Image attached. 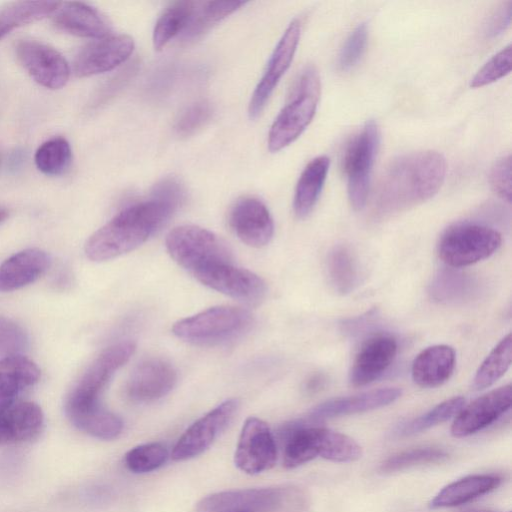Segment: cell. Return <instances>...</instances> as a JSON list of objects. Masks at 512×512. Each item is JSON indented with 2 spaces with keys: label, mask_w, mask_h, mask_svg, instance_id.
<instances>
[{
  "label": "cell",
  "mask_w": 512,
  "mask_h": 512,
  "mask_svg": "<svg viewBox=\"0 0 512 512\" xmlns=\"http://www.w3.org/2000/svg\"><path fill=\"white\" fill-rule=\"evenodd\" d=\"M501 478L494 474H476L456 480L441 489L430 502L433 509L455 507L496 489Z\"/></svg>",
  "instance_id": "484cf974"
},
{
  "label": "cell",
  "mask_w": 512,
  "mask_h": 512,
  "mask_svg": "<svg viewBox=\"0 0 512 512\" xmlns=\"http://www.w3.org/2000/svg\"><path fill=\"white\" fill-rule=\"evenodd\" d=\"M501 243V234L494 228L460 222L444 231L438 243V255L450 267H466L490 257Z\"/></svg>",
  "instance_id": "52a82bcc"
},
{
  "label": "cell",
  "mask_w": 512,
  "mask_h": 512,
  "mask_svg": "<svg viewBox=\"0 0 512 512\" xmlns=\"http://www.w3.org/2000/svg\"><path fill=\"white\" fill-rule=\"evenodd\" d=\"M379 128L374 120L367 121L348 143L343 157L347 193L354 210L365 207L372 167L379 146Z\"/></svg>",
  "instance_id": "ba28073f"
},
{
  "label": "cell",
  "mask_w": 512,
  "mask_h": 512,
  "mask_svg": "<svg viewBox=\"0 0 512 512\" xmlns=\"http://www.w3.org/2000/svg\"><path fill=\"white\" fill-rule=\"evenodd\" d=\"M396 353L397 342L392 336L378 334L370 337L362 344L352 362L350 385L362 387L378 379L392 364Z\"/></svg>",
  "instance_id": "d6986e66"
},
{
  "label": "cell",
  "mask_w": 512,
  "mask_h": 512,
  "mask_svg": "<svg viewBox=\"0 0 512 512\" xmlns=\"http://www.w3.org/2000/svg\"><path fill=\"white\" fill-rule=\"evenodd\" d=\"M151 196L161 199L178 209L185 200V190L175 177H166L155 184Z\"/></svg>",
  "instance_id": "ee69618b"
},
{
  "label": "cell",
  "mask_w": 512,
  "mask_h": 512,
  "mask_svg": "<svg viewBox=\"0 0 512 512\" xmlns=\"http://www.w3.org/2000/svg\"><path fill=\"white\" fill-rule=\"evenodd\" d=\"M301 36V22L292 20L275 46L267 67L255 87L248 105V114L256 119L263 111L280 79L294 58Z\"/></svg>",
  "instance_id": "7c38bea8"
},
{
  "label": "cell",
  "mask_w": 512,
  "mask_h": 512,
  "mask_svg": "<svg viewBox=\"0 0 512 512\" xmlns=\"http://www.w3.org/2000/svg\"><path fill=\"white\" fill-rule=\"evenodd\" d=\"M512 48L507 45L492 56L471 79L472 88L483 87L506 76L511 71Z\"/></svg>",
  "instance_id": "f35d334b"
},
{
  "label": "cell",
  "mask_w": 512,
  "mask_h": 512,
  "mask_svg": "<svg viewBox=\"0 0 512 512\" xmlns=\"http://www.w3.org/2000/svg\"><path fill=\"white\" fill-rule=\"evenodd\" d=\"M36 167L45 175L64 174L72 162V150L69 142L56 137L44 142L34 156Z\"/></svg>",
  "instance_id": "836d02e7"
},
{
  "label": "cell",
  "mask_w": 512,
  "mask_h": 512,
  "mask_svg": "<svg viewBox=\"0 0 512 512\" xmlns=\"http://www.w3.org/2000/svg\"><path fill=\"white\" fill-rule=\"evenodd\" d=\"M131 341L114 344L92 362L73 388L65 403V410L81 409L100 404L99 397L114 375L133 355Z\"/></svg>",
  "instance_id": "9c48e42d"
},
{
  "label": "cell",
  "mask_w": 512,
  "mask_h": 512,
  "mask_svg": "<svg viewBox=\"0 0 512 512\" xmlns=\"http://www.w3.org/2000/svg\"><path fill=\"white\" fill-rule=\"evenodd\" d=\"M39 367L23 355L0 359V412L19 401L20 395L40 379Z\"/></svg>",
  "instance_id": "cb8c5ba5"
},
{
  "label": "cell",
  "mask_w": 512,
  "mask_h": 512,
  "mask_svg": "<svg viewBox=\"0 0 512 512\" xmlns=\"http://www.w3.org/2000/svg\"><path fill=\"white\" fill-rule=\"evenodd\" d=\"M53 24L61 31L85 38L109 36L110 26L102 14L83 2H60L52 13Z\"/></svg>",
  "instance_id": "44dd1931"
},
{
  "label": "cell",
  "mask_w": 512,
  "mask_h": 512,
  "mask_svg": "<svg viewBox=\"0 0 512 512\" xmlns=\"http://www.w3.org/2000/svg\"><path fill=\"white\" fill-rule=\"evenodd\" d=\"M176 381L177 374L170 363L158 358L146 359L131 372L125 393L133 402L149 403L166 396Z\"/></svg>",
  "instance_id": "ac0fdd59"
},
{
  "label": "cell",
  "mask_w": 512,
  "mask_h": 512,
  "mask_svg": "<svg viewBox=\"0 0 512 512\" xmlns=\"http://www.w3.org/2000/svg\"><path fill=\"white\" fill-rule=\"evenodd\" d=\"M9 212L6 208L0 207V224L5 221V219L8 217Z\"/></svg>",
  "instance_id": "c3c4849f"
},
{
  "label": "cell",
  "mask_w": 512,
  "mask_h": 512,
  "mask_svg": "<svg viewBox=\"0 0 512 512\" xmlns=\"http://www.w3.org/2000/svg\"><path fill=\"white\" fill-rule=\"evenodd\" d=\"M228 221L236 236L248 246L261 248L273 237L272 216L266 205L256 197L239 198L230 209Z\"/></svg>",
  "instance_id": "2e32d148"
},
{
  "label": "cell",
  "mask_w": 512,
  "mask_h": 512,
  "mask_svg": "<svg viewBox=\"0 0 512 512\" xmlns=\"http://www.w3.org/2000/svg\"><path fill=\"white\" fill-rule=\"evenodd\" d=\"M328 275L334 289L347 294L357 283V267L351 252L343 246L335 247L328 256Z\"/></svg>",
  "instance_id": "d590c367"
},
{
  "label": "cell",
  "mask_w": 512,
  "mask_h": 512,
  "mask_svg": "<svg viewBox=\"0 0 512 512\" xmlns=\"http://www.w3.org/2000/svg\"><path fill=\"white\" fill-rule=\"evenodd\" d=\"M449 454L437 447H420L405 450L387 458L380 466L383 473H394L415 466L441 463Z\"/></svg>",
  "instance_id": "8d00e7d4"
},
{
  "label": "cell",
  "mask_w": 512,
  "mask_h": 512,
  "mask_svg": "<svg viewBox=\"0 0 512 512\" xmlns=\"http://www.w3.org/2000/svg\"><path fill=\"white\" fill-rule=\"evenodd\" d=\"M168 457L169 452L165 445L152 442L130 449L125 454L124 462L133 473H148L163 466Z\"/></svg>",
  "instance_id": "74e56055"
},
{
  "label": "cell",
  "mask_w": 512,
  "mask_h": 512,
  "mask_svg": "<svg viewBox=\"0 0 512 512\" xmlns=\"http://www.w3.org/2000/svg\"><path fill=\"white\" fill-rule=\"evenodd\" d=\"M43 427V411L32 401L19 400L0 412L3 444L32 441L41 434Z\"/></svg>",
  "instance_id": "7402d4cb"
},
{
  "label": "cell",
  "mask_w": 512,
  "mask_h": 512,
  "mask_svg": "<svg viewBox=\"0 0 512 512\" xmlns=\"http://www.w3.org/2000/svg\"><path fill=\"white\" fill-rule=\"evenodd\" d=\"M319 96V74L314 67H306L300 74L289 101L270 128L268 149L271 152L282 150L303 133L316 113Z\"/></svg>",
  "instance_id": "277c9868"
},
{
  "label": "cell",
  "mask_w": 512,
  "mask_h": 512,
  "mask_svg": "<svg viewBox=\"0 0 512 512\" xmlns=\"http://www.w3.org/2000/svg\"><path fill=\"white\" fill-rule=\"evenodd\" d=\"M28 347L25 331L10 319L0 317V356L22 355Z\"/></svg>",
  "instance_id": "b9f144b4"
},
{
  "label": "cell",
  "mask_w": 512,
  "mask_h": 512,
  "mask_svg": "<svg viewBox=\"0 0 512 512\" xmlns=\"http://www.w3.org/2000/svg\"><path fill=\"white\" fill-rule=\"evenodd\" d=\"M512 387L510 384L494 389L464 406L451 426V434L461 438L472 435L495 422L510 409Z\"/></svg>",
  "instance_id": "9a60e30c"
},
{
  "label": "cell",
  "mask_w": 512,
  "mask_h": 512,
  "mask_svg": "<svg viewBox=\"0 0 512 512\" xmlns=\"http://www.w3.org/2000/svg\"><path fill=\"white\" fill-rule=\"evenodd\" d=\"M402 395L397 387H386L357 395L327 400L310 410L307 418L318 422L328 418L375 410L395 402Z\"/></svg>",
  "instance_id": "ffe728a7"
},
{
  "label": "cell",
  "mask_w": 512,
  "mask_h": 512,
  "mask_svg": "<svg viewBox=\"0 0 512 512\" xmlns=\"http://www.w3.org/2000/svg\"><path fill=\"white\" fill-rule=\"evenodd\" d=\"M329 165L327 156H318L302 171L293 199V209L297 217L305 218L313 210L326 181Z\"/></svg>",
  "instance_id": "4316f807"
},
{
  "label": "cell",
  "mask_w": 512,
  "mask_h": 512,
  "mask_svg": "<svg viewBox=\"0 0 512 512\" xmlns=\"http://www.w3.org/2000/svg\"><path fill=\"white\" fill-rule=\"evenodd\" d=\"M238 409L237 399H227L195 421L176 442L171 453L172 459L184 461L206 451L229 426Z\"/></svg>",
  "instance_id": "30bf717a"
},
{
  "label": "cell",
  "mask_w": 512,
  "mask_h": 512,
  "mask_svg": "<svg viewBox=\"0 0 512 512\" xmlns=\"http://www.w3.org/2000/svg\"><path fill=\"white\" fill-rule=\"evenodd\" d=\"M134 49L133 38L128 35H109L87 44L74 60V72L79 77L97 75L125 62Z\"/></svg>",
  "instance_id": "e0dca14e"
},
{
  "label": "cell",
  "mask_w": 512,
  "mask_h": 512,
  "mask_svg": "<svg viewBox=\"0 0 512 512\" xmlns=\"http://www.w3.org/2000/svg\"><path fill=\"white\" fill-rule=\"evenodd\" d=\"M512 2L503 4L489 19L485 27L487 37H496L503 33L511 23Z\"/></svg>",
  "instance_id": "f6af8a7d"
},
{
  "label": "cell",
  "mask_w": 512,
  "mask_h": 512,
  "mask_svg": "<svg viewBox=\"0 0 512 512\" xmlns=\"http://www.w3.org/2000/svg\"><path fill=\"white\" fill-rule=\"evenodd\" d=\"M464 406V397L455 396L449 398L437 404L435 407L422 414L421 416L414 418L409 422L403 423L396 429L395 434L398 437H403L425 431L451 419L452 417H455Z\"/></svg>",
  "instance_id": "d6a6232c"
},
{
  "label": "cell",
  "mask_w": 512,
  "mask_h": 512,
  "mask_svg": "<svg viewBox=\"0 0 512 512\" xmlns=\"http://www.w3.org/2000/svg\"><path fill=\"white\" fill-rule=\"evenodd\" d=\"M276 460V441L267 423L257 417L247 418L234 454L235 465L254 475L271 469Z\"/></svg>",
  "instance_id": "8fae6325"
},
{
  "label": "cell",
  "mask_w": 512,
  "mask_h": 512,
  "mask_svg": "<svg viewBox=\"0 0 512 512\" xmlns=\"http://www.w3.org/2000/svg\"><path fill=\"white\" fill-rule=\"evenodd\" d=\"M213 109L205 100L187 106L179 115L175 131L180 137H188L202 128L212 117Z\"/></svg>",
  "instance_id": "60d3db41"
},
{
  "label": "cell",
  "mask_w": 512,
  "mask_h": 512,
  "mask_svg": "<svg viewBox=\"0 0 512 512\" xmlns=\"http://www.w3.org/2000/svg\"><path fill=\"white\" fill-rule=\"evenodd\" d=\"M0 439H1V438H0ZM0 445H2V444H1V440H0Z\"/></svg>",
  "instance_id": "681fc988"
},
{
  "label": "cell",
  "mask_w": 512,
  "mask_h": 512,
  "mask_svg": "<svg viewBox=\"0 0 512 512\" xmlns=\"http://www.w3.org/2000/svg\"><path fill=\"white\" fill-rule=\"evenodd\" d=\"M253 317L243 308L217 306L177 321L172 331L183 341L211 345L238 337L249 329Z\"/></svg>",
  "instance_id": "8992f818"
},
{
  "label": "cell",
  "mask_w": 512,
  "mask_h": 512,
  "mask_svg": "<svg viewBox=\"0 0 512 512\" xmlns=\"http://www.w3.org/2000/svg\"><path fill=\"white\" fill-rule=\"evenodd\" d=\"M176 210L171 204L153 196L125 207L86 241L84 251L87 258L102 262L136 249Z\"/></svg>",
  "instance_id": "7a4b0ae2"
},
{
  "label": "cell",
  "mask_w": 512,
  "mask_h": 512,
  "mask_svg": "<svg viewBox=\"0 0 512 512\" xmlns=\"http://www.w3.org/2000/svg\"><path fill=\"white\" fill-rule=\"evenodd\" d=\"M49 265V255L38 248L13 254L0 265V291L10 292L33 283Z\"/></svg>",
  "instance_id": "603a6c76"
},
{
  "label": "cell",
  "mask_w": 512,
  "mask_h": 512,
  "mask_svg": "<svg viewBox=\"0 0 512 512\" xmlns=\"http://www.w3.org/2000/svg\"><path fill=\"white\" fill-rule=\"evenodd\" d=\"M15 51L23 68L41 86L56 90L68 82L69 64L53 47L25 39L17 42Z\"/></svg>",
  "instance_id": "5bb4252c"
},
{
  "label": "cell",
  "mask_w": 512,
  "mask_h": 512,
  "mask_svg": "<svg viewBox=\"0 0 512 512\" xmlns=\"http://www.w3.org/2000/svg\"><path fill=\"white\" fill-rule=\"evenodd\" d=\"M455 363L456 354L451 346L439 344L427 347L413 361L412 379L423 388L440 386L451 377Z\"/></svg>",
  "instance_id": "d4e9b609"
},
{
  "label": "cell",
  "mask_w": 512,
  "mask_h": 512,
  "mask_svg": "<svg viewBox=\"0 0 512 512\" xmlns=\"http://www.w3.org/2000/svg\"><path fill=\"white\" fill-rule=\"evenodd\" d=\"M65 412L76 428L98 439L113 440L123 430L121 418L102 407L101 404Z\"/></svg>",
  "instance_id": "83f0119b"
},
{
  "label": "cell",
  "mask_w": 512,
  "mask_h": 512,
  "mask_svg": "<svg viewBox=\"0 0 512 512\" xmlns=\"http://www.w3.org/2000/svg\"><path fill=\"white\" fill-rule=\"evenodd\" d=\"M193 276L205 286L246 304L261 302L267 290L261 277L233 262L205 268Z\"/></svg>",
  "instance_id": "4fadbf2b"
},
{
  "label": "cell",
  "mask_w": 512,
  "mask_h": 512,
  "mask_svg": "<svg viewBox=\"0 0 512 512\" xmlns=\"http://www.w3.org/2000/svg\"><path fill=\"white\" fill-rule=\"evenodd\" d=\"M195 6L194 1H178L169 6L158 18L153 30V45L161 50L186 28Z\"/></svg>",
  "instance_id": "1f68e13d"
},
{
  "label": "cell",
  "mask_w": 512,
  "mask_h": 512,
  "mask_svg": "<svg viewBox=\"0 0 512 512\" xmlns=\"http://www.w3.org/2000/svg\"><path fill=\"white\" fill-rule=\"evenodd\" d=\"M489 181L493 191L507 203H511V156L510 154L498 158L489 174Z\"/></svg>",
  "instance_id": "7bdbcfd3"
},
{
  "label": "cell",
  "mask_w": 512,
  "mask_h": 512,
  "mask_svg": "<svg viewBox=\"0 0 512 512\" xmlns=\"http://www.w3.org/2000/svg\"><path fill=\"white\" fill-rule=\"evenodd\" d=\"M56 1H20L0 10V39L20 26L40 20L58 8Z\"/></svg>",
  "instance_id": "f546056e"
},
{
  "label": "cell",
  "mask_w": 512,
  "mask_h": 512,
  "mask_svg": "<svg viewBox=\"0 0 512 512\" xmlns=\"http://www.w3.org/2000/svg\"><path fill=\"white\" fill-rule=\"evenodd\" d=\"M319 447V456L332 462H353L362 456V448L354 439L324 427H321Z\"/></svg>",
  "instance_id": "e575fe53"
},
{
  "label": "cell",
  "mask_w": 512,
  "mask_h": 512,
  "mask_svg": "<svg viewBox=\"0 0 512 512\" xmlns=\"http://www.w3.org/2000/svg\"><path fill=\"white\" fill-rule=\"evenodd\" d=\"M244 4L243 1L195 2L189 22L181 33V40L184 43L195 41Z\"/></svg>",
  "instance_id": "f1b7e54d"
},
{
  "label": "cell",
  "mask_w": 512,
  "mask_h": 512,
  "mask_svg": "<svg viewBox=\"0 0 512 512\" xmlns=\"http://www.w3.org/2000/svg\"><path fill=\"white\" fill-rule=\"evenodd\" d=\"M511 359L512 337L511 333H508L479 366L473 379V388L483 390L492 386L507 372Z\"/></svg>",
  "instance_id": "4dcf8cb0"
},
{
  "label": "cell",
  "mask_w": 512,
  "mask_h": 512,
  "mask_svg": "<svg viewBox=\"0 0 512 512\" xmlns=\"http://www.w3.org/2000/svg\"><path fill=\"white\" fill-rule=\"evenodd\" d=\"M325 385V378L321 374H315L312 375L304 384V390L309 393L313 394L315 392H318L320 389H322Z\"/></svg>",
  "instance_id": "bcb514c9"
},
{
  "label": "cell",
  "mask_w": 512,
  "mask_h": 512,
  "mask_svg": "<svg viewBox=\"0 0 512 512\" xmlns=\"http://www.w3.org/2000/svg\"><path fill=\"white\" fill-rule=\"evenodd\" d=\"M166 248L170 256L192 275L217 264L232 262L225 241L196 225L172 229L166 237Z\"/></svg>",
  "instance_id": "5b68a950"
},
{
  "label": "cell",
  "mask_w": 512,
  "mask_h": 512,
  "mask_svg": "<svg viewBox=\"0 0 512 512\" xmlns=\"http://www.w3.org/2000/svg\"><path fill=\"white\" fill-rule=\"evenodd\" d=\"M368 39L366 23L359 24L347 37L338 54L337 65L341 71L353 68L362 58Z\"/></svg>",
  "instance_id": "ab89813d"
},
{
  "label": "cell",
  "mask_w": 512,
  "mask_h": 512,
  "mask_svg": "<svg viewBox=\"0 0 512 512\" xmlns=\"http://www.w3.org/2000/svg\"><path fill=\"white\" fill-rule=\"evenodd\" d=\"M305 505L300 489L279 486L213 493L197 503L196 512H298Z\"/></svg>",
  "instance_id": "3957f363"
},
{
  "label": "cell",
  "mask_w": 512,
  "mask_h": 512,
  "mask_svg": "<svg viewBox=\"0 0 512 512\" xmlns=\"http://www.w3.org/2000/svg\"><path fill=\"white\" fill-rule=\"evenodd\" d=\"M446 160L433 150L411 152L394 159L385 169L373 196L376 216H389L432 198L446 175Z\"/></svg>",
  "instance_id": "6da1fadb"
},
{
  "label": "cell",
  "mask_w": 512,
  "mask_h": 512,
  "mask_svg": "<svg viewBox=\"0 0 512 512\" xmlns=\"http://www.w3.org/2000/svg\"><path fill=\"white\" fill-rule=\"evenodd\" d=\"M458 512H495V511L486 509V508L472 507V508H466V509L460 510Z\"/></svg>",
  "instance_id": "7dc6e473"
}]
</instances>
